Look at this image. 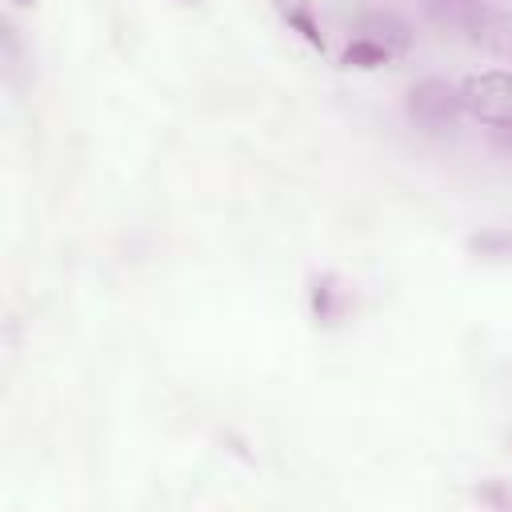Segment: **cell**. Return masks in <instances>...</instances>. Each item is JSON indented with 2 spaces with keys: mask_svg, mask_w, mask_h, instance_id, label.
<instances>
[{
  "mask_svg": "<svg viewBox=\"0 0 512 512\" xmlns=\"http://www.w3.org/2000/svg\"><path fill=\"white\" fill-rule=\"evenodd\" d=\"M352 32H356L360 40H372V44L388 48L392 56H400V52L412 48V24H408L404 16H396V12H388V8L360 12V16L352 20Z\"/></svg>",
  "mask_w": 512,
  "mask_h": 512,
  "instance_id": "277c9868",
  "label": "cell"
},
{
  "mask_svg": "<svg viewBox=\"0 0 512 512\" xmlns=\"http://www.w3.org/2000/svg\"><path fill=\"white\" fill-rule=\"evenodd\" d=\"M404 112L408 120H416L420 128H452L464 116V100H460V84L444 80V76H420L416 84H408L404 92Z\"/></svg>",
  "mask_w": 512,
  "mask_h": 512,
  "instance_id": "7a4b0ae2",
  "label": "cell"
},
{
  "mask_svg": "<svg viewBox=\"0 0 512 512\" xmlns=\"http://www.w3.org/2000/svg\"><path fill=\"white\" fill-rule=\"evenodd\" d=\"M424 16L444 32L460 40H480L492 8L484 0H424Z\"/></svg>",
  "mask_w": 512,
  "mask_h": 512,
  "instance_id": "3957f363",
  "label": "cell"
},
{
  "mask_svg": "<svg viewBox=\"0 0 512 512\" xmlns=\"http://www.w3.org/2000/svg\"><path fill=\"white\" fill-rule=\"evenodd\" d=\"M476 260H512V228H484L464 240Z\"/></svg>",
  "mask_w": 512,
  "mask_h": 512,
  "instance_id": "8992f818",
  "label": "cell"
},
{
  "mask_svg": "<svg viewBox=\"0 0 512 512\" xmlns=\"http://www.w3.org/2000/svg\"><path fill=\"white\" fill-rule=\"evenodd\" d=\"M460 100L464 116L488 128H512V72L504 68H484L460 80Z\"/></svg>",
  "mask_w": 512,
  "mask_h": 512,
  "instance_id": "6da1fadb",
  "label": "cell"
},
{
  "mask_svg": "<svg viewBox=\"0 0 512 512\" xmlns=\"http://www.w3.org/2000/svg\"><path fill=\"white\" fill-rule=\"evenodd\" d=\"M12 4H16V8H32L36 0H12Z\"/></svg>",
  "mask_w": 512,
  "mask_h": 512,
  "instance_id": "30bf717a",
  "label": "cell"
},
{
  "mask_svg": "<svg viewBox=\"0 0 512 512\" xmlns=\"http://www.w3.org/2000/svg\"><path fill=\"white\" fill-rule=\"evenodd\" d=\"M476 496H480V504H492V508H512V488H508V484H500V480L480 484V488H476Z\"/></svg>",
  "mask_w": 512,
  "mask_h": 512,
  "instance_id": "9c48e42d",
  "label": "cell"
},
{
  "mask_svg": "<svg viewBox=\"0 0 512 512\" xmlns=\"http://www.w3.org/2000/svg\"><path fill=\"white\" fill-rule=\"evenodd\" d=\"M480 44L492 48L496 56L512 60V12H492L488 24H484V32H480Z\"/></svg>",
  "mask_w": 512,
  "mask_h": 512,
  "instance_id": "52a82bcc",
  "label": "cell"
},
{
  "mask_svg": "<svg viewBox=\"0 0 512 512\" xmlns=\"http://www.w3.org/2000/svg\"><path fill=\"white\" fill-rule=\"evenodd\" d=\"M392 60V52L388 48H380V44H372V40H360V36H352V44L344 48V64L348 68H380V64H388Z\"/></svg>",
  "mask_w": 512,
  "mask_h": 512,
  "instance_id": "ba28073f",
  "label": "cell"
},
{
  "mask_svg": "<svg viewBox=\"0 0 512 512\" xmlns=\"http://www.w3.org/2000/svg\"><path fill=\"white\" fill-rule=\"evenodd\" d=\"M344 300L348 296H344V288L332 272L312 280V316H316V324H336L344 316Z\"/></svg>",
  "mask_w": 512,
  "mask_h": 512,
  "instance_id": "5b68a950",
  "label": "cell"
}]
</instances>
